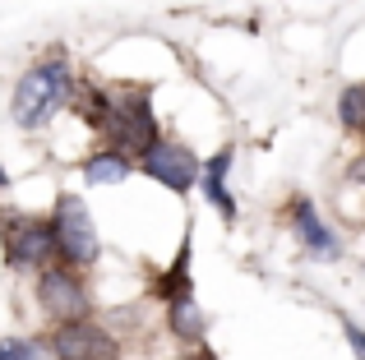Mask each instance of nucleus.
Segmentation results:
<instances>
[{
  "mask_svg": "<svg viewBox=\"0 0 365 360\" xmlns=\"http://www.w3.org/2000/svg\"><path fill=\"white\" fill-rule=\"evenodd\" d=\"M70 97H74L70 60H65V55H46V60H37L33 70H24V79L14 83V102H9L14 125H24V129L46 125Z\"/></svg>",
  "mask_w": 365,
  "mask_h": 360,
  "instance_id": "1",
  "label": "nucleus"
},
{
  "mask_svg": "<svg viewBox=\"0 0 365 360\" xmlns=\"http://www.w3.org/2000/svg\"><path fill=\"white\" fill-rule=\"evenodd\" d=\"M51 240H56V254H61L70 268H88V263H98L102 240H98V226H93V217H88V208H83L79 194H61V198H56Z\"/></svg>",
  "mask_w": 365,
  "mask_h": 360,
  "instance_id": "2",
  "label": "nucleus"
},
{
  "mask_svg": "<svg viewBox=\"0 0 365 360\" xmlns=\"http://www.w3.org/2000/svg\"><path fill=\"white\" fill-rule=\"evenodd\" d=\"M0 245H5L9 268H42V263L56 254L51 222L28 217V213H5L0 217Z\"/></svg>",
  "mask_w": 365,
  "mask_h": 360,
  "instance_id": "3",
  "label": "nucleus"
},
{
  "mask_svg": "<svg viewBox=\"0 0 365 360\" xmlns=\"http://www.w3.org/2000/svg\"><path fill=\"white\" fill-rule=\"evenodd\" d=\"M102 129L116 139V153L120 148H139L143 153L148 144H158V120H153V107H148V88H134L120 102H107Z\"/></svg>",
  "mask_w": 365,
  "mask_h": 360,
  "instance_id": "4",
  "label": "nucleus"
},
{
  "mask_svg": "<svg viewBox=\"0 0 365 360\" xmlns=\"http://www.w3.org/2000/svg\"><path fill=\"white\" fill-rule=\"evenodd\" d=\"M37 300L56 324H79L88 319V287L74 277L70 268H46L37 277Z\"/></svg>",
  "mask_w": 365,
  "mask_h": 360,
  "instance_id": "5",
  "label": "nucleus"
},
{
  "mask_svg": "<svg viewBox=\"0 0 365 360\" xmlns=\"http://www.w3.org/2000/svg\"><path fill=\"white\" fill-rule=\"evenodd\" d=\"M46 351H51V360H120L116 337H111L107 328L88 324V319H79V324H61Z\"/></svg>",
  "mask_w": 365,
  "mask_h": 360,
  "instance_id": "6",
  "label": "nucleus"
},
{
  "mask_svg": "<svg viewBox=\"0 0 365 360\" xmlns=\"http://www.w3.org/2000/svg\"><path fill=\"white\" fill-rule=\"evenodd\" d=\"M143 176L158 180V185H167L171 194H185V189L199 180V157L190 153L185 144H167V139H158V144L143 148Z\"/></svg>",
  "mask_w": 365,
  "mask_h": 360,
  "instance_id": "7",
  "label": "nucleus"
},
{
  "mask_svg": "<svg viewBox=\"0 0 365 360\" xmlns=\"http://www.w3.org/2000/svg\"><path fill=\"white\" fill-rule=\"evenodd\" d=\"M190 245L180 250V259L171 263V272H167V282L162 287L171 291V328L180 333V342H199L204 337V314H199V305H195V291H190Z\"/></svg>",
  "mask_w": 365,
  "mask_h": 360,
  "instance_id": "8",
  "label": "nucleus"
},
{
  "mask_svg": "<svg viewBox=\"0 0 365 360\" xmlns=\"http://www.w3.org/2000/svg\"><path fill=\"white\" fill-rule=\"evenodd\" d=\"M292 222H296V235H301V245L314 254V259H338V235H333V226H324V217L314 213L310 198H296L292 203Z\"/></svg>",
  "mask_w": 365,
  "mask_h": 360,
  "instance_id": "9",
  "label": "nucleus"
},
{
  "mask_svg": "<svg viewBox=\"0 0 365 360\" xmlns=\"http://www.w3.org/2000/svg\"><path fill=\"white\" fill-rule=\"evenodd\" d=\"M232 148H222V153L208 162V171H204V194H208V203L217 208L222 217H236V203H232V194H227V171H232Z\"/></svg>",
  "mask_w": 365,
  "mask_h": 360,
  "instance_id": "10",
  "label": "nucleus"
},
{
  "mask_svg": "<svg viewBox=\"0 0 365 360\" xmlns=\"http://www.w3.org/2000/svg\"><path fill=\"white\" fill-rule=\"evenodd\" d=\"M125 176H130V157L116 153V148H111V153H98V157H88V162H83V180H88V185H120Z\"/></svg>",
  "mask_w": 365,
  "mask_h": 360,
  "instance_id": "11",
  "label": "nucleus"
},
{
  "mask_svg": "<svg viewBox=\"0 0 365 360\" xmlns=\"http://www.w3.org/2000/svg\"><path fill=\"white\" fill-rule=\"evenodd\" d=\"M0 360H51V351L37 337H5L0 342Z\"/></svg>",
  "mask_w": 365,
  "mask_h": 360,
  "instance_id": "12",
  "label": "nucleus"
},
{
  "mask_svg": "<svg viewBox=\"0 0 365 360\" xmlns=\"http://www.w3.org/2000/svg\"><path fill=\"white\" fill-rule=\"evenodd\" d=\"M361 102H365V88L361 83H347L342 88V102H338V116L347 129H361Z\"/></svg>",
  "mask_w": 365,
  "mask_h": 360,
  "instance_id": "13",
  "label": "nucleus"
},
{
  "mask_svg": "<svg viewBox=\"0 0 365 360\" xmlns=\"http://www.w3.org/2000/svg\"><path fill=\"white\" fill-rule=\"evenodd\" d=\"M342 328H347L351 356H356V360H365V333H361V324H356V319H342Z\"/></svg>",
  "mask_w": 365,
  "mask_h": 360,
  "instance_id": "14",
  "label": "nucleus"
},
{
  "mask_svg": "<svg viewBox=\"0 0 365 360\" xmlns=\"http://www.w3.org/2000/svg\"><path fill=\"white\" fill-rule=\"evenodd\" d=\"M0 189H9V176H5V166H0Z\"/></svg>",
  "mask_w": 365,
  "mask_h": 360,
  "instance_id": "15",
  "label": "nucleus"
},
{
  "mask_svg": "<svg viewBox=\"0 0 365 360\" xmlns=\"http://www.w3.org/2000/svg\"><path fill=\"white\" fill-rule=\"evenodd\" d=\"M199 360H217V356H208V351H204V356H199Z\"/></svg>",
  "mask_w": 365,
  "mask_h": 360,
  "instance_id": "16",
  "label": "nucleus"
}]
</instances>
